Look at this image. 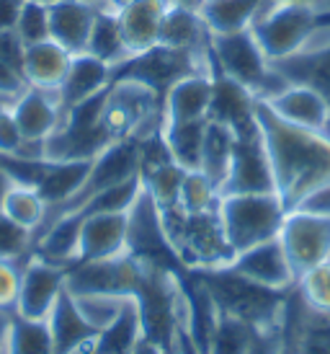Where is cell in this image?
<instances>
[{
    "instance_id": "cell-1",
    "label": "cell",
    "mask_w": 330,
    "mask_h": 354,
    "mask_svg": "<svg viewBox=\"0 0 330 354\" xmlns=\"http://www.w3.org/2000/svg\"><path fill=\"white\" fill-rule=\"evenodd\" d=\"M255 122L271 160L276 194L289 212L310 189L330 181V140L282 119L263 101H255Z\"/></svg>"
},
{
    "instance_id": "cell-2",
    "label": "cell",
    "mask_w": 330,
    "mask_h": 354,
    "mask_svg": "<svg viewBox=\"0 0 330 354\" xmlns=\"http://www.w3.org/2000/svg\"><path fill=\"white\" fill-rule=\"evenodd\" d=\"M168 243L184 269H224L235 259L217 207L206 212H184L181 207L160 209Z\"/></svg>"
},
{
    "instance_id": "cell-3",
    "label": "cell",
    "mask_w": 330,
    "mask_h": 354,
    "mask_svg": "<svg viewBox=\"0 0 330 354\" xmlns=\"http://www.w3.org/2000/svg\"><path fill=\"white\" fill-rule=\"evenodd\" d=\"M163 96L135 78H117L108 86L104 127L114 140H145L163 132Z\"/></svg>"
},
{
    "instance_id": "cell-4",
    "label": "cell",
    "mask_w": 330,
    "mask_h": 354,
    "mask_svg": "<svg viewBox=\"0 0 330 354\" xmlns=\"http://www.w3.org/2000/svg\"><path fill=\"white\" fill-rule=\"evenodd\" d=\"M217 212L222 220L227 243L233 246L235 254H240L255 243L279 236L287 207L279 194H227L220 197Z\"/></svg>"
},
{
    "instance_id": "cell-5",
    "label": "cell",
    "mask_w": 330,
    "mask_h": 354,
    "mask_svg": "<svg viewBox=\"0 0 330 354\" xmlns=\"http://www.w3.org/2000/svg\"><path fill=\"white\" fill-rule=\"evenodd\" d=\"M318 21H320V8L315 6L263 0L251 24V31L269 62H276L300 50L312 29L318 26Z\"/></svg>"
},
{
    "instance_id": "cell-6",
    "label": "cell",
    "mask_w": 330,
    "mask_h": 354,
    "mask_svg": "<svg viewBox=\"0 0 330 354\" xmlns=\"http://www.w3.org/2000/svg\"><path fill=\"white\" fill-rule=\"evenodd\" d=\"M194 73H212L214 75L212 59H202L191 55V52L155 44L153 50L132 55L126 62L114 68V80L135 78L139 83L150 86V88H155L160 96H165L173 83H178L186 75H194Z\"/></svg>"
},
{
    "instance_id": "cell-7",
    "label": "cell",
    "mask_w": 330,
    "mask_h": 354,
    "mask_svg": "<svg viewBox=\"0 0 330 354\" xmlns=\"http://www.w3.org/2000/svg\"><path fill=\"white\" fill-rule=\"evenodd\" d=\"M126 254L139 261H147V264L184 269L175 251L168 243L163 212L145 187L135 199V205L126 209Z\"/></svg>"
},
{
    "instance_id": "cell-8",
    "label": "cell",
    "mask_w": 330,
    "mask_h": 354,
    "mask_svg": "<svg viewBox=\"0 0 330 354\" xmlns=\"http://www.w3.org/2000/svg\"><path fill=\"white\" fill-rule=\"evenodd\" d=\"M145 277V264L129 254L98 261H78L68 269V292H106V295H137Z\"/></svg>"
},
{
    "instance_id": "cell-9",
    "label": "cell",
    "mask_w": 330,
    "mask_h": 354,
    "mask_svg": "<svg viewBox=\"0 0 330 354\" xmlns=\"http://www.w3.org/2000/svg\"><path fill=\"white\" fill-rule=\"evenodd\" d=\"M227 194H276L271 160L263 145L258 122L237 135L230 174L220 187V197H227Z\"/></svg>"
},
{
    "instance_id": "cell-10",
    "label": "cell",
    "mask_w": 330,
    "mask_h": 354,
    "mask_svg": "<svg viewBox=\"0 0 330 354\" xmlns=\"http://www.w3.org/2000/svg\"><path fill=\"white\" fill-rule=\"evenodd\" d=\"M279 354H330V313H318L302 300L297 287L287 292Z\"/></svg>"
},
{
    "instance_id": "cell-11",
    "label": "cell",
    "mask_w": 330,
    "mask_h": 354,
    "mask_svg": "<svg viewBox=\"0 0 330 354\" xmlns=\"http://www.w3.org/2000/svg\"><path fill=\"white\" fill-rule=\"evenodd\" d=\"M212 68L214 73L237 80L251 93H255L271 62L263 55L253 31L245 29L235 34H212Z\"/></svg>"
},
{
    "instance_id": "cell-12",
    "label": "cell",
    "mask_w": 330,
    "mask_h": 354,
    "mask_svg": "<svg viewBox=\"0 0 330 354\" xmlns=\"http://www.w3.org/2000/svg\"><path fill=\"white\" fill-rule=\"evenodd\" d=\"M68 285V269L31 254L21 269V290L13 313L29 321H47Z\"/></svg>"
},
{
    "instance_id": "cell-13",
    "label": "cell",
    "mask_w": 330,
    "mask_h": 354,
    "mask_svg": "<svg viewBox=\"0 0 330 354\" xmlns=\"http://www.w3.org/2000/svg\"><path fill=\"white\" fill-rule=\"evenodd\" d=\"M279 241L287 251L294 274L300 277L330 259V220L291 209L284 217Z\"/></svg>"
},
{
    "instance_id": "cell-14",
    "label": "cell",
    "mask_w": 330,
    "mask_h": 354,
    "mask_svg": "<svg viewBox=\"0 0 330 354\" xmlns=\"http://www.w3.org/2000/svg\"><path fill=\"white\" fill-rule=\"evenodd\" d=\"M227 269L245 277L253 285L269 287L276 292H287L297 285V274H294L289 259H287V251H284L279 236L235 254Z\"/></svg>"
},
{
    "instance_id": "cell-15",
    "label": "cell",
    "mask_w": 330,
    "mask_h": 354,
    "mask_svg": "<svg viewBox=\"0 0 330 354\" xmlns=\"http://www.w3.org/2000/svg\"><path fill=\"white\" fill-rule=\"evenodd\" d=\"M101 3L90 0H59L49 3V39L65 47L70 55H83Z\"/></svg>"
},
{
    "instance_id": "cell-16",
    "label": "cell",
    "mask_w": 330,
    "mask_h": 354,
    "mask_svg": "<svg viewBox=\"0 0 330 354\" xmlns=\"http://www.w3.org/2000/svg\"><path fill=\"white\" fill-rule=\"evenodd\" d=\"M160 44L191 52L202 59H212V31L199 8L168 6L160 26Z\"/></svg>"
},
{
    "instance_id": "cell-17",
    "label": "cell",
    "mask_w": 330,
    "mask_h": 354,
    "mask_svg": "<svg viewBox=\"0 0 330 354\" xmlns=\"http://www.w3.org/2000/svg\"><path fill=\"white\" fill-rule=\"evenodd\" d=\"M122 254H126V212H101L83 217L78 261L114 259Z\"/></svg>"
},
{
    "instance_id": "cell-18",
    "label": "cell",
    "mask_w": 330,
    "mask_h": 354,
    "mask_svg": "<svg viewBox=\"0 0 330 354\" xmlns=\"http://www.w3.org/2000/svg\"><path fill=\"white\" fill-rule=\"evenodd\" d=\"M23 140H47L62 122V104L57 91L26 88L10 104Z\"/></svg>"
},
{
    "instance_id": "cell-19",
    "label": "cell",
    "mask_w": 330,
    "mask_h": 354,
    "mask_svg": "<svg viewBox=\"0 0 330 354\" xmlns=\"http://www.w3.org/2000/svg\"><path fill=\"white\" fill-rule=\"evenodd\" d=\"M168 10L165 0H132L117 8V19L124 34L129 55L153 50L160 44V26Z\"/></svg>"
},
{
    "instance_id": "cell-20",
    "label": "cell",
    "mask_w": 330,
    "mask_h": 354,
    "mask_svg": "<svg viewBox=\"0 0 330 354\" xmlns=\"http://www.w3.org/2000/svg\"><path fill=\"white\" fill-rule=\"evenodd\" d=\"M214 75L212 73H194L173 83L163 96L165 122H194L209 119L212 106ZM163 122V124H165Z\"/></svg>"
},
{
    "instance_id": "cell-21",
    "label": "cell",
    "mask_w": 330,
    "mask_h": 354,
    "mask_svg": "<svg viewBox=\"0 0 330 354\" xmlns=\"http://www.w3.org/2000/svg\"><path fill=\"white\" fill-rule=\"evenodd\" d=\"M114 83V68L96 59L93 55H72V62H70V70L62 86H59V104H62V111H68L70 106H75L80 101L96 96L101 91H106L108 86Z\"/></svg>"
},
{
    "instance_id": "cell-22",
    "label": "cell",
    "mask_w": 330,
    "mask_h": 354,
    "mask_svg": "<svg viewBox=\"0 0 330 354\" xmlns=\"http://www.w3.org/2000/svg\"><path fill=\"white\" fill-rule=\"evenodd\" d=\"M209 119L222 122V124L235 129V135H240L255 124V96L237 80L214 73Z\"/></svg>"
},
{
    "instance_id": "cell-23",
    "label": "cell",
    "mask_w": 330,
    "mask_h": 354,
    "mask_svg": "<svg viewBox=\"0 0 330 354\" xmlns=\"http://www.w3.org/2000/svg\"><path fill=\"white\" fill-rule=\"evenodd\" d=\"M263 104H269L279 117L291 124L315 129V132H322L330 119V104L322 99V93H318L310 86H300V83H291L282 96L263 101Z\"/></svg>"
},
{
    "instance_id": "cell-24",
    "label": "cell",
    "mask_w": 330,
    "mask_h": 354,
    "mask_svg": "<svg viewBox=\"0 0 330 354\" xmlns=\"http://www.w3.org/2000/svg\"><path fill=\"white\" fill-rule=\"evenodd\" d=\"M72 55L59 47L55 39H44L26 47L23 55V78L31 88L59 91L62 80L68 75Z\"/></svg>"
},
{
    "instance_id": "cell-25",
    "label": "cell",
    "mask_w": 330,
    "mask_h": 354,
    "mask_svg": "<svg viewBox=\"0 0 330 354\" xmlns=\"http://www.w3.org/2000/svg\"><path fill=\"white\" fill-rule=\"evenodd\" d=\"M80 227H83L80 215H65L55 223H49L44 230L34 236V254L52 261V264L70 269L72 264H78Z\"/></svg>"
},
{
    "instance_id": "cell-26",
    "label": "cell",
    "mask_w": 330,
    "mask_h": 354,
    "mask_svg": "<svg viewBox=\"0 0 330 354\" xmlns=\"http://www.w3.org/2000/svg\"><path fill=\"white\" fill-rule=\"evenodd\" d=\"M49 324V334H52V346H55V354H72L78 352L80 346L90 342L93 336L98 334L93 326H88V321L80 315L78 305L72 300V295L65 292L59 295L55 310L49 313L47 318Z\"/></svg>"
},
{
    "instance_id": "cell-27",
    "label": "cell",
    "mask_w": 330,
    "mask_h": 354,
    "mask_svg": "<svg viewBox=\"0 0 330 354\" xmlns=\"http://www.w3.org/2000/svg\"><path fill=\"white\" fill-rule=\"evenodd\" d=\"M86 52L93 55L96 59H101V62L111 65V68H119L122 62H126V59L132 57L129 50H126L122 26H119L117 8H111V6H101L98 8L90 37H88Z\"/></svg>"
},
{
    "instance_id": "cell-28",
    "label": "cell",
    "mask_w": 330,
    "mask_h": 354,
    "mask_svg": "<svg viewBox=\"0 0 330 354\" xmlns=\"http://www.w3.org/2000/svg\"><path fill=\"white\" fill-rule=\"evenodd\" d=\"M235 135L233 127H227L217 119H206V132H204V150H202V171L212 178V184L220 187L224 184V178L230 174V163L235 156Z\"/></svg>"
},
{
    "instance_id": "cell-29",
    "label": "cell",
    "mask_w": 330,
    "mask_h": 354,
    "mask_svg": "<svg viewBox=\"0 0 330 354\" xmlns=\"http://www.w3.org/2000/svg\"><path fill=\"white\" fill-rule=\"evenodd\" d=\"M96 160V158H93ZM93 160H62V163H49L47 174L41 178L37 192L47 202V212L55 207L65 205L88 178V171L93 166Z\"/></svg>"
},
{
    "instance_id": "cell-30",
    "label": "cell",
    "mask_w": 330,
    "mask_h": 354,
    "mask_svg": "<svg viewBox=\"0 0 330 354\" xmlns=\"http://www.w3.org/2000/svg\"><path fill=\"white\" fill-rule=\"evenodd\" d=\"M204 132L206 119H194V122H165L163 140L171 158L186 171L202 168V150H204Z\"/></svg>"
},
{
    "instance_id": "cell-31",
    "label": "cell",
    "mask_w": 330,
    "mask_h": 354,
    "mask_svg": "<svg viewBox=\"0 0 330 354\" xmlns=\"http://www.w3.org/2000/svg\"><path fill=\"white\" fill-rule=\"evenodd\" d=\"M263 0H202V16L212 34H235L251 29Z\"/></svg>"
},
{
    "instance_id": "cell-32",
    "label": "cell",
    "mask_w": 330,
    "mask_h": 354,
    "mask_svg": "<svg viewBox=\"0 0 330 354\" xmlns=\"http://www.w3.org/2000/svg\"><path fill=\"white\" fill-rule=\"evenodd\" d=\"M0 212L10 217L13 223L29 227L31 233H37L47 217V202L34 187H19V184H8L3 192V202H0Z\"/></svg>"
},
{
    "instance_id": "cell-33",
    "label": "cell",
    "mask_w": 330,
    "mask_h": 354,
    "mask_svg": "<svg viewBox=\"0 0 330 354\" xmlns=\"http://www.w3.org/2000/svg\"><path fill=\"white\" fill-rule=\"evenodd\" d=\"M255 342H258V331L251 324H245L243 318L233 313L220 310L217 328H214L206 354H251Z\"/></svg>"
},
{
    "instance_id": "cell-34",
    "label": "cell",
    "mask_w": 330,
    "mask_h": 354,
    "mask_svg": "<svg viewBox=\"0 0 330 354\" xmlns=\"http://www.w3.org/2000/svg\"><path fill=\"white\" fill-rule=\"evenodd\" d=\"M139 176H142V187L150 192V197L155 199V205L160 209L178 207L186 168H181L175 160H168V163H160V166L150 168V171L139 174Z\"/></svg>"
},
{
    "instance_id": "cell-35",
    "label": "cell",
    "mask_w": 330,
    "mask_h": 354,
    "mask_svg": "<svg viewBox=\"0 0 330 354\" xmlns=\"http://www.w3.org/2000/svg\"><path fill=\"white\" fill-rule=\"evenodd\" d=\"M72 295V292H70ZM135 295H106V292H83V295H72L75 305H78L80 315L88 321V326H93L96 331H104L106 326L117 321L122 310H124L129 300Z\"/></svg>"
},
{
    "instance_id": "cell-36",
    "label": "cell",
    "mask_w": 330,
    "mask_h": 354,
    "mask_svg": "<svg viewBox=\"0 0 330 354\" xmlns=\"http://www.w3.org/2000/svg\"><path fill=\"white\" fill-rule=\"evenodd\" d=\"M6 354H55L47 321H29L13 315L8 352Z\"/></svg>"
},
{
    "instance_id": "cell-37",
    "label": "cell",
    "mask_w": 330,
    "mask_h": 354,
    "mask_svg": "<svg viewBox=\"0 0 330 354\" xmlns=\"http://www.w3.org/2000/svg\"><path fill=\"white\" fill-rule=\"evenodd\" d=\"M142 192V176L126 178L122 184H114V187L98 192L93 199H88L86 205L80 207L75 215H101V212H126L129 207L135 205V199L139 197Z\"/></svg>"
},
{
    "instance_id": "cell-38",
    "label": "cell",
    "mask_w": 330,
    "mask_h": 354,
    "mask_svg": "<svg viewBox=\"0 0 330 354\" xmlns=\"http://www.w3.org/2000/svg\"><path fill=\"white\" fill-rule=\"evenodd\" d=\"M217 205H220V192L212 184V178L206 176L202 168L186 171L178 207L184 212H206V209H214Z\"/></svg>"
},
{
    "instance_id": "cell-39",
    "label": "cell",
    "mask_w": 330,
    "mask_h": 354,
    "mask_svg": "<svg viewBox=\"0 0 330 354\" xmlns=\"http://www.w3.org/2000/svg\"><path fill=\"white\" fill-rule=\"evenodd\" d=\"M297 292L318 313H330V259L297 277Z\"/></svg>"
},
{
    "instance_id": "cell-40",
    "label": "cell",
    "mask_w": 330,
    "mask_h": 354,
    "mask_svg": "<svg viewBox=\"0 0 330 354\" xmlns=\"http://www.w3.org/2000/svg\"><path fill=\"white\" fill-rule=\"evenodd\" d=\"M34 254V233L0 212V259L23 264Z\"/></svg>"
},
{
    "instance_id": "cell-41",
    "label": "cell",
    "mask_w": 330,
    "mask_h": 354,
    "mask_svg": "<svg viewBox=\"0 0 330 354\" xmlns=\"http://www.w3.org/2000/svg\"><path fill=\"white\" fill-rule=\"evenodd\" d=\"M16 34L29 47L37 41L49 39V6L41 0H23L16 21Z\"/></svg>"
},
{
    "instance_id": "cell-42",
    "label": "cell",
    "mask_w": 330,
    "mask_h": 354,
    "mask_svg": "<svg viewBox=\"0 0 330 354\" xmlns=\"http://www.w3.org/2000/svg\"><path fill=\"white\" fill-rule=\"evenodd\" d=\"M49 168V160H34L21 156H0V174L8 178V184L19 187H39L44 174Z\"/></svg>"
},
{
    "instance_id": "cell-43",
    "label": "cell",
    "mask_w": 330,
    "mask_h": 354,
    "mask_svg": "<svg viewBox=\"0 0 330 354\" xmlns=\"http://www.w3.org/2000/svg\"><path fill=\"white\" fill-rule=\"evenodd\" d=\"M21 269L19 261H3L0 259V310H13L21 290Z\"/></svg>"
},
{
    "instance_id": "cell-44",
    "label": "cell",
    "mask_w": 330,
    "mask_h": 354,
    "mask_svg": "<svg viewBox=\"0 0 330 354\" xmlns=\"http://www.w3.org/2000/svg\"><path fill=\"white\" fill-rule=\"evenodd\" d=\"M26 88H29V83L23 78V70L0 59V99L13 104Z\"/></svg>"
},
{
    "instance_id": "cell-45",
    "label": "cell",
    "mask_w": 330,
    "mask_h": 354,
    "mask_svg": "<svg viewBox=\"0 0 330 354\" xmlns=\"http://www.w3.org/2000/svg\"><path fill=\"white\" fill-rule=\"evenodd\" d=\"M294 209H297V212H307V215L330 220V181H325V184H320V187L310 189V192L297 202Z\"/></svg>"
},
{
    "instance_id": "cell-46",
    "label": "cell",
    "mask_w": 330,
    "mask_h": 354,
    "mask_svg": "<svg viewBox=\"0 0 330 354\" xmlns=\"http://www.w3.org/2000/svg\"><path fill=\"white\" fill-rule=\"evenodd\" d=\"M21 142H23V135H21L19 124H16L13 111H10V106L3 109V111H0V156H13V153H19Z\"/></svg>"
},
{
    "instance_id": "cell-47",
    "label": "cell",
    "mask_w": 330,
    "mask_h": 354,
    "mask_svg": "<svg viewBox=\"0 0 330 354\" xmlns=\"http://www.w3.org/2000/svg\"><path fill=\"white\" fill-rule=\"evenodd\" d=\"M23 55H26V44L21 41L16 29L0 31V59H6V62L23 70Z\"/></svg>"
},
{
    "instance_id": "cell-48",
    "label": "cell",
    "mask_w": 330,
    "mask_h": 354,
    "mask_svg": "<svg viewBox=\"0 0 330 354\" xmlns=\"http://www.w3.org/2000/svg\"><path fill=\"white\" fill-rule=\"evenodd\" d=\"M21 6H23V0H0V31L16 29Z\"/></svg>"
},
{
    "instance_id": "cell-49",
    "label": "cell",
    "mask_w": 330,
    "mask_h": 354,
    "mask_svg": "<svg viewBox=\"0 0 330 354\" xmlns=\"http://www.w3.org/2000/svg\"><path fill=\"white\" fill-rule=\"evenodd\" d=\"M251 354H279V331L258 334V342H255Z\"/></svg>"
},
{
    "instance_id": "cell-50",
    "label": "cell",
    "mask_w": 330,
    "mask_h": 354,
    "mask_svg": "<svg viewBox=\"0 0 330 354\" xmlns=\"http://www.w3.org/2000/svg\"><path fill=\"white\" fill-rule=\"evenodd\" d=\"M13 310H0V354L8 352L10 328H13Z\"/></svg>"
},
{
    "instance_id": "cell-51",
    "label": "cell",
    "mask_w": 330,
    "mask_h": 354,
    "mask_svg": "<svg viewBox=\"0 0 330 354\" xmlns=\"http://www.w3.org/2000/svg\"><path fill=\"white\" fill-rule=\"evenodd\" d=\"M132 354H165V346H160L157 342H153V339L142 336V339L137 342L135 349H132Z\"/></svg>"
},
{
    "instance_id": "cell-52",
    "label": "cell",
    "mask_w": 330,
    "mask_h": 354,
    "mask_svg": "<svg viewBox=\"0 0 330 354\" xmlns=\"http://www.w3.org/2000/svg\"><path fill=\"white\" fill-rule=\"evenodd\" d=\"M279 3H304V6H315V8H325L328 0H279Z\"/></svg>"
},
{
    "instance_id": "cell-53",
    "label": "cell",
    "mask_w": 330,
    "mask_h": 354,
    "mask_svg": "<svg viewBox=\"0 0 330 354\" xmlns=\"http://www.w3.org/2000/svg\"><path fill=\"white\" fill-rule=\"evenodd\" d=\"M168 6H191V8H199L202 0H165Z\"/></svg>"
},
{
    "instance_id": "cell-54",
    "label": "cell",
    "mask_w": 330,
    "mask_h": 354,
    "mask_svg": "<svg viewBox=\"0 0 330 354\" xmlns=\"http://www.w3.org/2000/svg\"><path fill=\"white\" fill-rule=\"evenodd\" d=\"M41 3H59V0H41ZM90 3H101V6H108V0H90Z\"/></svg>"
},
{
    "instance_id": "cell-55",
    "label": "cell",
    "mask_w": 330,
    "mask_h": 354,
    "mask_svg": "<svg viewBox=\"0 0 330 354\" xmlns=\"http://www.w3.org/2000/svg\"><path fill=\"white\" fill-rule=\"evenodd\" d=\"M320 21H330V10H320Z\"/></svg>"
},
{
    "instance_id": "cell-56",
    "label": "cell",
    "mask_w": 330,
    "mask_h": 354,
    "mask_svg": "<svg viewBox=\"0 0 330 354\" xmlns=\"http://www.w3.org/2000/svg\"><path fill=\"white\" fill-rule=\"evenodd\" d=\"M165 354H171V352H168V349H165Z\"/></svg>"
}]
</instances>
